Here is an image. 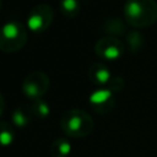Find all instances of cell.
<instances>
[{
  "label": "cell",
  "instance_id": "cell-2",
  "mask_svg": "<svg viewBox=\"0 0 157 157\" xmlns=\"http://www.w3.org/2000/svg\"><path fill=\"white\" fill-rule=\"evenodd\" d=\"M92 117L82 109H70L65 112L60 120L61 130L71 137H83L93 130Z\"/></svg>",
  "mask_w": 157,
  "mask_h": 157
},
{
  "label": "cell",
  "instance_id": "cell-10",
  "mask_svg": "<svg viewBox=\"0 0 157 157\" xmlns=\"http://www.w3.org/2000/svg\"><path fill=\"white\" fill-rule=\"evenodd\" d=\"M32 117H33V114H32L29 107L28 108L27 107H18L12 112L11 120H12V124L15 126L25 128L31 123Z\"/></svg>",
  "mask_w": 157,
  "mask_h": 157
},
{
  "label": "cell",
  "instance_id": "cell-7",
  "mask_svg": "<svg viewBox=\"0 0 157 157\" xmlns=\"http://www.w3.org/2000/svg\"><path fill=\"white\" fill-rule=\"evenodd\" d=\"M88 101L96 112L101 114L108 113L114 105V91L109 87H99L91 93Z\"/></svg>",
  "mask_w": 157,
  "mask_h": 157
},
{
  "label": "cell",
  "instance_id": "cell-6",
  "mask_svg": "<svg viewBox=\"0 0 157 157\" xmlns=\"http://www.w3.org/2000/svg\"><path fill=\"white\" fill-rule=\"evenodd\" d=\"M94 52L101 59L113 61L123 55L124 44L113 36H105L97 40L94 44Z\"/></svg>",
  "mask_w": 157,
  "mask_h": 157
},
{
  "label": "cell",
  "instance_id": "cell-14",
  "mask_svg": "<svg viewBox=\"0 0 157 157\" xmlns=\"http://www.w3.org/2000/svg\"><path fill=\"white\" fill-rule=\"evenodd\" d=\"M4 109H5V99H4L2 93L0 92V117H1V114L4 112Z\"/></svg>",
  "mask_w": 157,
  "mask_h": 157
},
{
  "label": "cell",
  "instance_id": "cell-3",
  "mask_svg": "<svg viewBox=\"0 0 157 157\" xmlns=\"http://www.w3.org/2000/svg\"><path fill=\"white\" fill-rule=\"evenodd\" d=\"M27 42V29L18 21L5 22L0 27V50L15 53L25 47Z\"/></svg>",
  "mask_w": 157,
  "mask_h": 157
},
{
  "label": "cell",
  "instance_id": "cell-8",
  "mask_svg": "<svg viewBox=\"0 0 157 157\" xmlns=\"http://www.w3.org/2000/svg\"><path fill=\"white\" fill-rule=\"evenodd\" d=\"M88 78L93 85L99 87H105L110 83L113 76L107 65L102 63H93L88 67Z\"/></svg>",
  "mask_w": 157,
  "mask_h": 157
},
{
  "label": "cell",
  "instance_id": "cell-13",
  "mask_svg": "<svg viewBox=\"0 0 157 157\" xmlns=\"http://www.w3.org/2000/svg\"><path fill=\"white\" fill-rule=\"evenodd\" d=\"M60 10L66 17H76L80 12V2L78 0H61Z\"/></svg>",
  "mask_w": 157,
  "mask_h": 157
},
{
  "label": "cell",
  "instance_id": "cell-9",
  "mask_svg": "<svg viewBox=\"0 0 157 157\" xmlns=\"http://www.w3.org/2000/svg\"><path fill=\"white\" fill-rule=\"evenodd\" d=\"M71 152V144L64 137L55 139L49 146V153L52 157H67Z\"/></svg>",
  "mask_w": 157,
  "mask_h": 157
},
{
  "label": "cell",
  "instance_id": "cell-5",
  "mask_svg": "<svg viewBox=\"0 0 157 157\" xmlns=\"http://www.w3.org/2000/svg\"><path fill=\"white\" fill-rule=\"evenodd\" d=\"M54 11L48 4H38L33 6L27 17V27L32 33L44 32L53 22Z\"/></svg>",
  "mask_w": 157,
  "mask_h": 157
},
{
  "label": "cell",
  "instance_id": "cell-11",
  "mask_svg": "<svg viewBox=\"0 0 157 157\" xmlns=\"http://www.w3.org/2000/svg\"><path fill=\"white\" fill-rule=\"evenodd\" d=\"M15 140V130L13 126L7 121H0V146L6 147L10 146Z\"/></svg>",
  "mask_w": 157,
  "mask_h": 157
},
{
  "label": "cell",
  "instance_id": "cell-1",
  "mask_svg": "<svg viewBox=\"0 0 157 157\" xmlns=\"http://www.w3.org/2000/svg\"><path fill=\"white\" fill-rule=\"evenodd\" d=\"M125 21L137 28L152 26L157 21L156 0H126L123 7Z\"/></svg>",
  "mask_w": 157,
  "mask_h": 157
},
{
  "label": "cell",
  "instance_id": "cell-12",
  "mask_svg": "<svg viewBox=\"0 0 157 157\" xmlns=\"http://www.w3.org/2000/svg\"><path fill=\"white\" fill-rule=\"evenodd\" d=\"M29 108H31L33 117H37V118H45L50 114V107L42 98L32 101V104L29 105Z\"/></svg>",
  "mask_w": 157,
  "mask_h": 157
},
{
  "label": "cell",
  "instance_id": "cell-15",
  "mask_svg": "<svg viewBox=\"0 0 157 157\" xmlns=\"http://www.w3.org/2000/svg\"><path fill=\"white\" fill-rule=\"evenodd\" d=\"M1 7H2V0H0V11H1Z\"/></svg>",
  "mask_w": 157,
  "mask_h": 157
},
{
  "label": "cell",
  "instance_id": "cell-4",
  "mask_svg": "<svg viewBox=\"0 0 157 157\" xmlns=\"http://www.w3.org/2000/svg\"><path fill=\"white\" fill-rule=\"evenodd\" d=\"M49 86H50V80L45 72L33 71L25 77L22 82V92L27 98L36 101V99H40L47 93Z\"/></svg>",
  "mask_w": 157,
  "mask_h": 157
}]
</instances>
